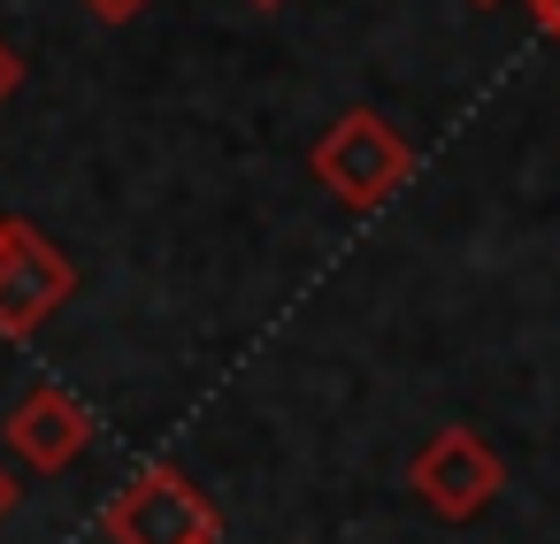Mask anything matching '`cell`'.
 <instances>
[{
  "mask_svg": "<svg viewBox=\"0 0 560 544\" xmlns=\"http://www.w3.org/2000/svg\"><path fill=\"white\" fill-rule=\"evenodd\" d=\"M307 169H315V185H323L346 215H369V208H384V200L415 177V146H407V131H399L384 108H346V116L315 139Z\"/></svg>",
  "mask_w": 560,
  "mask_h": 544,
  "instance_id": "cell-1",
  "label": "cell"
},
{
  "mask_svg": "<svg viewBox=\"0 0 560 544\" xmlns=\"http://www.w3.org/2000/svg\"><path fill=\"white\" fill-rule=\"evenodd\" d=\"M78 299V261L24 215H0V338H39Z\"/></svg>",
  "mask_w": 560,
  "mask_h": 544,
  "instance_id": "cell-2",
  "label": "cell"
},
{
  "mask_svg": "<svg viewBox=\"0 0 560 544\" xmlns=\"http://www.w3.org/2000/svg\"><path fill=\"white\" fill-rule=\"evenodd\" d=\"M407 490H415L438 521H476V513L506 490V460L491 452L483 429L453 422V429H438V437L407 460Z\"/></svg>",
  "mask_w": 560,
  "mask_h": 544,
  "instance_id": "cell-3",
  "label": "cell"
},
{
  "mask_svg": "<svg viewBox=\"0 0 560 544\" xmlns=\"http://www.w3.org/2000/svg\"><path fill=\"white\" fill-rule=\"evenodd\" d=\"M101 529H108V544H208L215 536V506L177 468H139L108 498Z\"/></svg>",
  "mask_w": 560,
  "mask_h": 544,
  "instance_id": "cell-4",
  "label": "cell"
},
{
  "mask_svg": "<svg viewBox=\"0 0 560 544\" xmlns=\"http://www.w3.org/2000/svg\"><path fill=\"white\" fill-rule=\"evenodd\" d=\"M0 437H9V452H16L32 475H62V468L93 445V414H85L62 383H32V391L9 406Z\"/></svg>",
  "mask_w": 560,
  "mask_h": 544,
  "instance_id": "cell-5",
  "label": "cell"
},
{
  "mask_svg": "<svg viewBox=\"0 0 560 544\" xmlns=\"http://www.w3.org/2000/svg\"><path fill=\"white\" fill-rule=\"evenodd\" d=\"M78 9H85V16H101V24H139L154 0H78Z\"/></svg>",
  "mask_w": 560,
  "mask_h": 544,
  "instance_id": "cell-6",
  "label": "cell"
},
{
  "mask_svg": "<svg viewBox=\"0 0 560 544\" xmlns=\"http://www.w3.org/2000/svg\"><path fill=\"white\" fill-rule=\"evenodd\" d=\"M9 93H24V62H16L9 39H0V100H9Z\"/></svg>",
  "mask_w": 560,
  "mask_h": 544,
  "instance_id": "cell-7",
  "label": "cell"
},
{
  "mask_svg": "<svg viewBox=\"0 0 560 544\" xmlns=\"http://www.w3.org/2000/svg\"><path fill=\"white\" fill-rule=\"evenodd\" d=\"M16 498H24V490H16V475H9V460H0V521H9V513H16Z\"/></svg>",
  "mask_w": 560,
  "mask_h": 544,
  "instance_id": "cell-8",
  "label": "cell"
},
{
  "mask_svg": "<svg viewBox=\"0 0 560 544\" xmlns=\"http://www.w3.org/2000/svg\"><path fill=\"white\" fill-rule=\"evenodd\" d=\"M522 9H529L537 24H552V16H560V0H522Z\"/></svg>",
  "mask_w": 560,
  "mask_h": 544,
  "instance_id": "cell-9",
  "label": "cell"
},
{
  "mask_svg": "<svg viewBox=\"0 0 560 544\" xmlns=\"http://www.w3.org/2000/svg\"><path fill=\"white\" fill-rule=\"evenodd\" d=\"M545 39H552V47H560V16H552V24H545Z\"/></svg>",
  "mask_w": 560,
  "mask_h": 544,
  "instance_id": "cell-10",
  "label": "cell"
},
{
  "mask_svg": "<svg viewBox=\"0 0 560 544\" xmlns=\"http://www.w3.org/2000/svg\"><path fill=\"white\" fill-rule=\"evenodd\" d=\"M468 9H499V0H468Z\"/></svg>",
  "mask_w": 560,
  "mask_h": 544,
  "instance_id": "cell-11",
  "label": "cell"
},
{
  "mask_svg": "<svg viewBox=\"0 0 560 544\" xmlns=\"http://www.w3.org/2000/svg\"><path fill=\"white\" fill-rule=\"evenodd\" d=\"M254 9H284V0H254Z\"/></svg>",
  "mask_w": 560,
  "mask_h": 544,
  "instance_id": "cell-12",
  "label": "cell"
},
{
  "mask_svg": "<svg viewBox=\"0 0 560 544\" xmlns=\"http://www.w3.org/2000/svg\"><path fill=\"white\" fill-rule=\"evenodd\" d=\"M208 544H215V536H208Z\"/></svg>",
  "mask_w": 560,
  "mask_h": 544,
  "instance_id": "cell-13",
  "label": "cell"
}]
</instances>
